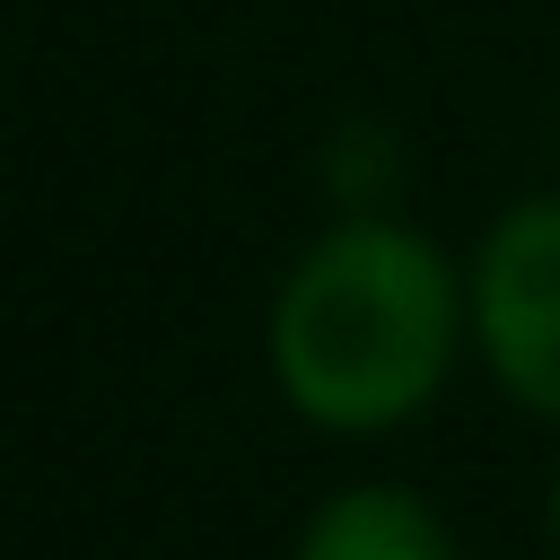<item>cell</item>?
I'll list each match as a JSON object with an SVG mask.
<instances>
[{"label": "cell", "instance_id": "277c9868", "mask_svg": "<svg viewBox=\"0 0 560 560\" xmlns=\"http://www.w3.org/2000/svg\"><path fill=\"white\" fill-rule=\"evenodd\" d=\"M551 534H560V490H551Z\"/></svg>", "mask_w": 560, "mask_h": 560}, {"label": "cell", "instance_id": "7a4b0ae2", "mask_svg": "<svg viewBox=\"0 0 560 560\" xmlns=\"http://www.w3.org/2000/svg\"><path fill=\"white\" fill-rule=\"evenodd\" d=\"M472 324L499 368V385L525 411L560 420V192L516 201L472 271Z\"/></svg>", "mask_w": 560, "mask_h": 560}, {"label": "cell", "instance_id": "3957f363", "mask_svg": "<svg viewBox=\"0 0 560 560\" xmlns=\"http://www.w3.org/2000/svg\"><path fill=\"white\" fill-rule=\"evenodd\" d=\"M298 560H455V542H446V525L420 490L359 481V490H332L306 516Z\"/></svg>", "mask_w": 560, "mask_h": 560}, {"label": "cell", "instance_id": "6da1fadb", "mask_svg": "<svg viewBox=\"0 0 560 560\" xmlns=\"http://www.w3.org/2000/svg\"><path fill=\"white\" fill-rule=\"evenodd\" d=\"M455 350V280L394 219L324 228L271 298V376L315 429L411 420Z\"/></svg>", "mask_w": 560, "mask_h": 560}]
</instances>
